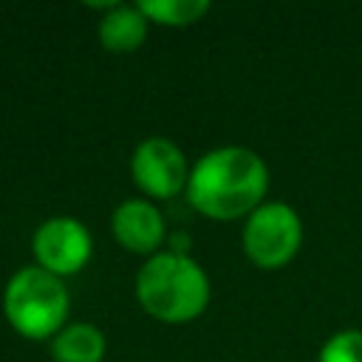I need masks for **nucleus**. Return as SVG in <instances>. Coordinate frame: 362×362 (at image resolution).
Returning <instances> with one entry per match:
<instances>
[{
    "label": "nucleus",
    "instance_id": "f257e3e1",
    "mask_svg": "<svg viewBox=\"0 0 362 362\" xmlns=\"http://www.w3.org/2000/svg\"><path fill=\"white\" fill-rule=\"evenodd\" d=\"M269 187L263 158L246 147H218L198 158L187 178V201L206 218L235 221L252 215Z\"/></svg>",
    "mask_w": 362,
    "mask_h": 362
},
{
    "label": "nucleus",
    "instance_id": "f03ea898",
    "mask_svg": "<svg viewBox=\"0 0 362 362\" xmlns=\"http://www.w3.org/2000/svg\"><path fill=\"white\" fill-rule=\"evenodd\" d=\"M136 297L158 322H189L209 303V280L204 269L181 252H156L139 269Z\"/></svg>",
    "mask_w": 362,
    "mask_h": 362
},
{
    "label": "nucleus",
    "instance_id": "7ed1b4c3",
    "mask_svg": "<svg viewBox=\"0 0 362 362\" xmlns=\"http://www.w3.org/2000/svg\"><path fill=\"white\" fill-rule=\"evenodd\" d=\"M71 300L62 277L25 266L20 269L3 291V311L11 328L28 339H51L62 331Z\"/></svg>",
    "mask_w": 362,
    "mask_h": 362
},
{
    "label": "nucleus",
    "instance_id": "20e7f679",
    "mask_svg": "<svg viewBox=\"0 0 362 362\" xmlns=\"http://www.w3.org/2000/svg\"><path fill=\"white\" fill-rule=\"evenodd\" d=\"M300 243H303V223L297 212L283 201L260 204L243 226V249L249 260L260 269L286 266L297 255Z\"/></svg>",
    "mask_w": 362,
    "mask_h": 362
},
{
    "label": "nucleus",
    "instance_id": "39448f33",
    "mask_svg": "<svg viewBox=\"0 0 362 362\" xmlns=\"http://www.w3.org/2000/svg\"><path fill=\"white\" fill-rule=\"evenodd\" d=\"M90 249H93L90 235L85 223L76 218H48L45 223L37 226L31 240L37 266L57 277L76 274L88 263Z\"/></svg>",
    "mask_w": 362,
    "mask_h": 362
},
{
    "label": "nucleus",
    "instance_id": "423d86ee",
    "mask_svg": "<svg viewBox=\"0 0 362 362\" xmlns=\"http://www.w3.org/2000/svg\"><path fill=\"white\" fill-rule=\"evenodd\" d=\"M130 173L136 187L150 198H173L187 187L189 178L184 153L161 136H150L136 147L130 158Z\"/></svg>",
    "mask_w": 362,
    "mask_h": 362
},
{
    "label": "nucleus",
    "instance_id": "0eeeda50",
    "mask_svg": "<svg viewBox=\"0 0 362 362\" xmlns=\"http://www.w3.org/2000/svg\"><path fill=\"white\" fill-rule=\"evenodd\" d=\"M113 235L116 240L136 252V255H156V249L161 246L164 240V218L161 212L150 204V201H141V198H130V201H122L113 212Z\"/></svg>",
    "mask_w": 362,
    "mask_h": 362
},
{
    "label": "nucleus",
    "instance_id": "6e6552de",
    "mask_svg": "<svg viewBox=\"0 0 362 362\" xmlns=\"http://www.w3.org/2000/svg\"><path fill=\"white\" fill-rule=\"evenodd\" d=\"M147 37V17L139 6H113L99 23V40L113 54L136 51Z\"/></svg>",
    "mask_w": 362,
    "mask_h": 362
},
{
    "label": "nucleus",
    "instance_id": "1a4fd4ad",
    "mask_svg": "<svg viewBox=\"0 0 362 362\" xmlns=\"http://www.w3.org/2000/svg\"><path fill=\"white\" fill-rule=\"evenodd\" d=\"M54 362H102L105 334L90 322H74L51 339Z\"/></svg>",
    "mask_w": 362,
    "mask_h": 362
},
{
    "label": "nucleus",
    "instance_id": "9d476101",
    "mask_svg": "<svg viewBox=\"0 0 362 362\" xmlns=\"http://www.w3.org/2000/svg\"><path fill=\"white\" fill-rule=\"evenodd\" d=\"M139 8L153 23L181 28V25L198 23L209 11V3L206 0H141Z\"/></svg>",
    "mask_w": 362,
    "mask_h": 362
},
{
    "label": "nucleus",
    "instance_id": "9b49d317",
    "mask_svg": "<svg viewBox=\"0 0 362 362\" xmlns=\"http://www.w3.org/2000/svg\"><path fill=\"white\" fill-rule=\"evenodd\" d=\"M317 362H362V331H339L328 337Z\"/></svg>",
    "mask_w": 362,
    "mask_h": 362
}]
</instances>
